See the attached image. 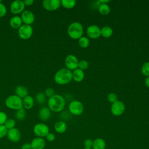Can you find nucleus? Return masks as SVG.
Returning <instances> with one entry per match:
<instances>
[{"mask_svg": "<svg viewBox=\"0 0 149 149\" xmlns=\"http://www.w3.org/2000/svg\"><path fill=\"white\" fill-rule=\"evenodd\" d=\"M78 43L80 47L86 48L90 45V40L86 36H82L78 40Z\"/></svg>", "mask_w": 149, "mask_h": 149, "instance_id": "obj_26", "label": "nucleus"}, {"mask_svg": "<svg viewBox=\"0 0 149 149\" xmlns=\"http://www.w3.org/2000/svg\"><path fill=\"white\" fill-rule=\"evenodd\" d=\"M144 84H145V85H146L147 87L149 88V76L146 77V78L145 79Z\"/></svg>", "mask_w": 149, "mask_h": 149, "instance_id": "obj_41", "label": "nucleus"}, {"mask_svg": "<svg viewBox=\"0 0 149 149\" xmlns=\"http://www.w3.org/2000/svg\"><path fill=\"white\" fill-rule=\"evenodd\" d=\"M23 101V108L25 109H31L34 105L35 100L34 98L30 95H28L24 98L22 99Z\"/></svg>", "mask_w": 149, "mask_h": 149, "instance_id": "obj_18", "label": "nucleus"}, {"mask_svg": "<svg viewBox=\"0 0 149 149\" xmlns=\"http://www.w3.org/2000/svg\"><path fill=\"white\" fill-rule=\"evenodd\" d=\"M9 26L13 29H19L23 24L20 16L19 15H14L9 20Z\"/></svg>", "mask_w": 149, "mask_h": 149, "instance_id": "obj_17", "label": "nucleus"}, {"mask_svg": "<svg viewBox=\"0 0 149 149\" xmlns=\"http://www.w3.org/2000/svg\"><path fill=\"white\" fill-rule=\"evenodd\" d=\"M141 72L144 76L146 77L149 76V62H146L143 64Z\"/></svg>", "mask_w": 149, "mask_h": 149, "instance_id": "obj_29", "label": "nucleus"}, {"mask_svg": "<svg viewBox=\"0 0 149 149\" xmlns=\"http://www.w3.org/2000/svg\"><path fill=\"white\" fill-rule=\"evenodd\" d=\"M8 131V129L5 127L4 125H0V139L5 137L7 135Z\"/></svg>", "mask_w": 149, "mask_h": 149, "instance_id": "obj_34", "label": "nucleus"}, {"mask_svg": "<svg viewBox=\"0 0 149 149\" xmlns=\"http://www.w3.org/2000/svg\"><path fill=\"white\" fill-rule=\"evenodd\" d=\"M34 100L39 104H43L47 100V97L44 93L39 92L36 95Z\"/></svg>", "mask_w": 149, "mask_h": 149, "instance_id": "obj_27", "label": "nucleus"}, {"mask_svg": "<svg viewBox=\"0 0 149 149\" xmlns=\"http://www.w3.org/2000/svg\"><path fill=\"white\" fill-rule=\"evenodd\" d=\"M97 8L98 12L102 15H107L111 11L110 7L108 3H100Z\"/></svg>", "mask_w": 149, "mask_h": 149, "instance_id": "obj_24", "label": "nucleus"}, {"mask_svg": "<svg viewBox=\"0 0 149 149\" xmlns=\"http://www.w3.org/2000/svg\"><path fill=\"white\" fill-rule=\"evenodd\" d=\"M4 125L8 129V130L13 129V128L15 127L16 121H15V119H13L12 118H9V119L8 118V119L5 122Z\"/></svg>", "mask_w": 149, "mask_h": 149, "instance_id": "obj_30", "label": "nucleus"}, {"mask_svg": "<svg viewBox=\"0 0 149 149\" xmlns=\"http://www.w3.org/2000/svg\"><path fill=\"white\" fill-rule=\"evenodd\" d=\"M33 34V29L30 25L23 24L18 29L19 37L24 40H28L31 37Z\"/></svg>", "mask_w": 149, "mask_h": 149, "instance_id": "obj_7", "label": "nucleus"}, {"mask_svg": "<svg viewBox=\"0 0 149 149\" xmlns=\"http://www.w3.org/2000/svg\"><path fill=\"white\" fill-rule=\"evenodd\" d=\"M61 6L66 9H71L74 7L76 5L75 0H61Z\"/></svg>", "mask_w": 149, "mask_h": 149, "instance_id": "obj_25", "label": "nucleus"}, {"mask_svg": "<svg viewBox=\"0 0 149 149\" xmlns=\"http://www.w3.org/2000/svg\"><path fill=\"white\" fill-rule=\"evenodd\" d=\"M25 6H30L34 3L33 0H24L23 1Z\"/></svg>", "mask_w": 149, "mask_h": 149, "instance_id": "obj_40", "label": "nucleus"}, {"mask_svg": "<svg viewBox=\"0 0 149 149\" xmlns=\"http://www.w3.org/2000/svg\"><path fill=\"white\" fill-rule=\"evenodd\" d=\"M107 100L109 102L113 103L118 100V96L115 93H110L107 95Z\"/></svg>", "mask_w": 149, "mask_h": 149, "instance_id": "obj_32", "label": "nucleus"}, {"mask_svg": "<svg viewBox=\"0 0 149 149\" xmlns=\"http://www.w3.org/2000/svg\"><path fill=\"white\" fill-rule=\"evenodd\" d=\"M44 94L45 95V96L47 97H48V98L52 97L54 95H55V91H54V90L51 88V87H48L47 88L45 91H44Z\"/></svg>", "mask_w": 149, "mask_h": 149, "instance_id": "obj_35", "label": "nucleus"}, {"mask_svg": "<svg viewBox=\"0 0 149 149\" xmlns=\"http://www.w3.org/2000/svg\"><path fill=\"white\" fill-rule=\"evenodd\" d=\"M106 147V143L102 138H97L93 141V149H105Z\"/></svg>", "mask_w": 149, "mask_h": 149, "instance_id": "obj_22", "label": "nucleus"}, {"mask_svg": "<svg viewBox=\"0 0 149 149\" xmlns=\"http://www.w3.org/2000/svg\"><path fill=\"white\" fill-rule=\"evenodd\" d=\"M15 94L23 99L29 95V91L25 86L19 85L15 88Z\"/></svg>", "mask_w": 149, "mask_h": 149, "instance_id": "obj_20", "label": "nucleus"}, {"mask_svg": "<svg viewBox=\"0 0 149 149\" xmlns=\"http://www.w3.org/2000/svg\"><path fill=\"white\" fill-rule=\"evenodd\" d=\"M6 136L10 141L17 143L21 139V132L17 128L14 127L8 130Z\"/></svg>", "mask_w": 149, "mask_h": 149, "instance_id": "obj_14", "label": "nucleus"}, {"mask_svg": "<svg viewBox=\"0 0 149 149\" xmlns=\"http://www.w3.org/2000/svg\"><path fill=\"white\" fill-rule=\"evenodd\" d=\"M45 138H46L47 141H48L49 142H52V141L55 140V135L54 134V133H53L52 132H49L47 134V135L45 136Z\"/></svg>", "mask_w": 149, "mask_h": 149, "instance_id": "obj_38", "label": "nucleus"}, {"mask_svg": "<svg viewBox=\"0 0 149 149\" xmlns=\"http://www.w3.org/2000/svg\"><path fill=\"white\" fill-rule=\"evenodd\" d=\"M84 78V72L79 68H77L72 72V79L76 82L81 81Z\"/></svg>", "mask_w": 149, "mask_h": 149, "instance_id": "obj_19", "label": "nucleus"}, {"mask_svg": "<svg viewBox=\"0 0 149 149\" xmlns=\"http://www.w3.org/2000/svg\"><path fill=\"white\" fill-rule=\"evenodd\" d=\"M30 144L32 149H44L46 142L44 138L36 137L31 140Z\"/></svg>", "mask_w": 149, "mask_h": 149, "instance_id": "obj_15", "label": "nucleus"}, {"mask_svg": "<svg viewBox=\"0 0 149 149\" xmlns=\"http://www.w3.org/2000/svg\"><path fill=\"white\" fill-rule=\"evenodd\" d=\"M54 79L58 84H66L72 80V72L66 68H61L55 73Z\"/></svg>", "mask_w": 149, "mask_h": 149, "instance_id": "obj_2", "label": "nucleus"}, {"mask_svg": "<svg viewBox=\"0 0 149 149\" xmlns=\"http://www.w3.org/2000/svg\"><path fill=\"white\" fill-rule=\"evenodd\" d=\"M20 17L23 24L31 26L35 20V15L34 13L29 10H24L21 13Z\"/></svg>", "mask_w": 149, "mask_h": 149, "instance_id": "obj_12", "label": "nucleus"}, {"mask_svg": "<svg viewBox=\"0 0 149 149\" xmlns=\"http://www.w3.org/2000/svg\"><path fill=\"white\" fill-rule=\"evenodd\" d=\"M69 111L73 115H81L84 110V106L82 102L78 100L72 101L68 106Z\"/></svg>", "mask_w": 149, "mask_h": 149, "instance_id": "obj_6", "label": "nucleus"}, {"mask_svg": "<svg viewBox=\"0 0 149 149\" xmlns=\"http://www.w3.org/2000/svg\"><path fill=\"white\" fill-rule=\"evenodd\" d=\"M25 7L23 1L15 0L10 3V10L14 15H18L19 14H21L24 10Z\"/></svg>", "mask_w": 149, "mask_h": 149, "instance_id": "obj_9", "label": "nucleus"}, {"mask_svg": "<svg viewBox=\"0 0 149 149\" xmlns=\"http://www.w3.org/2000/svg\"><path fill=\"white\" fill-rule=\"evenodd\" d=\"M66 101L65 98L60 94H55L48 98L47 105L51 111L54 112H61L65 108Z\"/></svg>", "mask_w": 149, "mask_h": 149, "instance_id": "obj_1", "label": "nucleus"}, {"mask_svg": "<svg viewBox=\"0 0 149 149\" xmlns=\"http://www.w3.org/2000/svg\"><path fill=\"white\" fill-rule=\"evenodd\" d=\"M113 34L112 29L108 26H103L101 28V36L105 38H109Z\"/></svg>", "mask_w": 149, "mask_h": 149, "instance_id": "obj_23", "label": "nucleus"}, {"mask_svg": "<svg viewBox=\"0 0 149 149\" xmlns=\"http://www.w3.org/2000/svg\"><path fill=\"white\" fill-rule=\"evenodd\" d=\"M51 110L47 107L41 108L38 111V117L41 120H48L51 116Z\"/></svg>", "mask_w": 149, "mask_h": 149, "instance_id": "obj_16", "label": "nucleus"}, {"mask_svg": "<svg viewBox=\"0 0 149 149\" xmlns=\"http://www.w3.org/2000/svg\"><path fill=\"white\" fill-rule=\"evenodd\" d=\"M5 105L7 108L10 109L19 110L23 108L22 98H20L15 94L10 95L6 98Z\"/></svg>", "mask_w": 149, "mask_h": 149, "instance_id": "obj_4", "label": "nucleus"}, {"mask_svg": "<svg viewBox=\"0 0 149 149\" xmlns=\"http://www.w3.org/2000/svg\"><path fill=\"white\" fill-rule=\"evenodd\" d=\"M125 111V105L120 100H117L112 103L111 106V112L115 116L122 115Z\"/></svg>", "mask_w": 149, "mask_h": 149, "instance_id": "obj_8", "label": "nucleus"}, {"mask_svg": "<svg viewBox=\"0 0 149 149\" xmlns=\"http://www.w3.org/2000/svg\"><path fill=\"white\" fill-rule=\"evenodd\" d=\"M26 116V112L25 109L23 108L17 110L15 113V118L19 120H22L25 119Z\"/></svg>", "mask_w": 149, "mask_h": 149, "instance_id": "obj_28", "label": "nucleus"}, {"mask_svg": "<svg viewBox=\"0 0 149 149\" xmlns=\"http://www.w3.org/2000/svg\"><path fill=\"white\" fill-rule=\"evenodd\" d=\"M7 13V9L1 1H0V17H2L6 15Z\"/></svg>", "mask_w": 149, "mask_h": 149, "instance_id": "obj_33", "label": "nucleus"}, {"mask_svg": "<svg viewBox=\"0 0 149 149\" xmlns=\"http://www.w3.org/2000/svg\"><path fill=\"white\" fill-rule=\"evenodd\" d=\"M98 1L100 3H108L109 2H110L109 0H99Z\"/></svg>", "mask_w": 149, "mask_h": 149, "instance_id": "obj_42", "label": "nucleus"}, {"mask_svg": "<svg viewBox=\"0 0 149 149\" xmlns=\"http://www.w3.org/2000/svg\"><path fill=\"white\" fill-rule=\"evenodd\" d=\"M86 33L90 38L93 39L98 38L101 36V29L96 24H91L87 27Z\"/></svg>", "mask_w": 149, "mask_h": 149, "instance_id": "obj_13", "label": "nucleus"}, {"mask_svg": "<svg viewBox=\"0 0 149 149\" xmlns=\"http://www.w3.org/2000/svg\"><path fill=\"white\" fill-rule=\"evenodd\" d=\"M21 149H32V148H31L30 143H25L22 145Z\"/></svg>", "mask_w": 149, "mask_h": 149, "instance_id": "obj_39", "label": "nucleus"}, {"mask_svg": "<svg viewBox=\"0 0 149 149\" xmlns=\"http://www.w3.org/2000/svg\"><path fill=\"white\" fill-rule=\"evenodd\" d=\"M84 32L83 26L80 22H74L71 23L68 27L67 33L68 36L72 39H79L83 36Z\"/></svg>", "mask_w": 149, "mask_h": 149, "instance_id": "obj_3", "label": "nucleus"}, {"mask_svg": "<svg viewBox=\"0 0 149 149\" xmlns=\"http://www.w3.org/2000/svg\"><path fill=\"white\" fill-rule=\"evenodd\" d=\"M79 61L77 58L73 54L67 55L65 59V64L66 68L70 70H73L78 68Z\"/></svg>", "mask_w": 149, "mask_h": 149, "instance_id": "obj_10", "label": "nucleus"}, {"mask_svg": "<svg viewBox=\"0 0 149 149\" xmlns=\"http://www.w3.org/2000/svg\"><path fill=\"white\" fill-rule=\"evenodd\" d=\"M83 149H91V148H83Z\"/></svg>", "mask_w": 149, "mask_h": 149, "instance_id": "obj_43", "label": "nucleus"}, {"mask_svg": "<svg viewBox=\"0 0 149 149\" xmlns=\"http://www.w3.org/2000/svg\"><path fill=\"white\" fill-rule=\"evenodd\" d=\"M89 67V63L85 59H82L79 61L78 63V68L81 69L84 71V70H86Z\"/></svg>", "mask_w": 149, "mask_h": 149, "instance_id": "obj_31", "label": "nucleus"}, {"mask_svg": "<svg viewBox=\"0 0 149 149\" xmlns=\"http://www.w3.org/2000/svg\"><path fill=\"white\" fill-rule=\"evenodd\" d=\"M7 119L8 116L6 113L3 111H0V125H4Z\"/></svg>", "mask_w": 149, "mask_h": 149, "instance_id": "obj_36", "label": "nucleus"}, {"mask_svg": "<svg viewBox=\"0 0 149 149\" xmlns=\"http://www.w3.org/2000/svg\"><path fill=\"white\" fill-rule=\"evenodd\" d=\"M33 130L37 137L44 138L49 132V128L47 124L40 122L34 126Z\"/></svg>", "mask_w": 149, "mask_h": 149, "instance_id": "obj_5", "label": "nucleus"}, {"mask_svg": "<svg viewBox=\"0 0 149 149\" xmlns=\"http://www.w3.org/2000/svg\"><path fill=\"white\" fill-rule=\"evenodd\" d=\"M93 141L91 139H86L84 141V146L85 148H91L93 147Z\"/></svg>", "mask_w": 149, "mask_h": 149, "instance_id": "obj_37", "label": "nucleus"}, {"mask_svg": "<svg viewBox=\"0 0 149 149\" xmlns=\"http://www.w3.org/2000/svg\"><path fill=\"white\" fill-rule=\"evenodd\" d=\"M54 127L56 132L59 134H62L66 132L67 129V125L65 122L59 120L55 123Z\"/></svg>", "mask_w": 149, "mask_h": 149, "instance_id": "obj_21", "label": "nucleus"}, {"mask_svg": "<svg viewBox=\"0 0 149 149\" xmlns=\"http://www.w3.org/2000/svg\"><path fill=\"white\" fill-rule=\"evenodd\" d=\"M43 8L48 11H55L61 6L59 0H44L42 1Z\"/></svg>", "mask_w": 149, "mask_h": 149, "instance_id": "obj_11", "label": "nucleus"}]
</instances>
